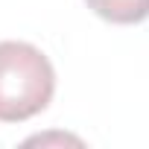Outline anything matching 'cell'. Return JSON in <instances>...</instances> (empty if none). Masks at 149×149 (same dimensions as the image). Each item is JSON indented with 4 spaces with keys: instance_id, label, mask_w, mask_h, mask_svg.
<instances>
[{
    "instance_id": "1",
    "label": "cell",
    "mask_w": 149,
    "mask_h": 149,
    "mask_svg": "<svg viewBox=\"0 0 149 149\" xmlns=\"http://www.w3.org/2000/svg\"><path fill=\"white\" fill-rule=\"evenodd\" d=\"M56 94L50 58L26 41H0V123L41 114Z\"/></svg>"
},
{
    "instance_id": "2",
    "label": "cell",
    "mask_w": 149,
    "mask_h": 149,
    "mask_svg": "<svg viewBox=\"0 0 149 149\" xmlns=\"http://www.w3.org/2000/svg\"><path fill=\"white\" fill-rule=\"evenodd\" d=\"M88 9L111 24H140L149 18V0H85Z\"/></svg>"
}]
</instances>
